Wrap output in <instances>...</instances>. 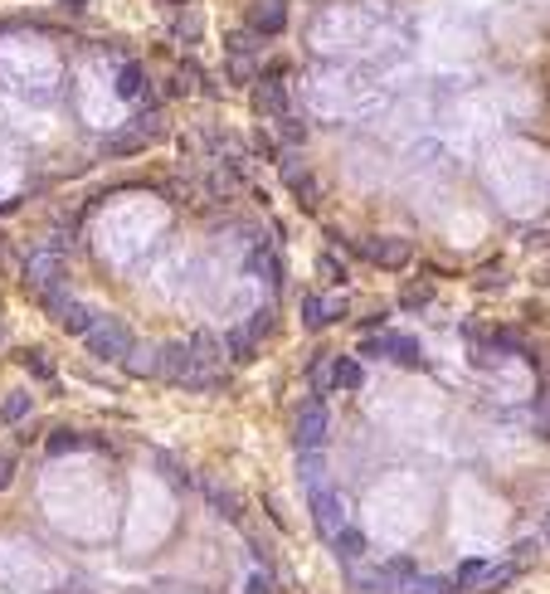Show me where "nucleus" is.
<instances>
[{"label": "nucleus", "instance_id": "1", "mask_svg": "<svg viewBox=\"0 0 550 594\" xmlns=\"http://www.w3.org/2000/svg\"><path fill=\"white\" fill-rule=\"evenodd\" d=\"M83 341H88V351L98 356V361H122V356L137 346V337L127 331V322H117V317H107V312L93 322V331Z\"/></svg>", "mask_w": 550, "mask_h": 594}, {"label": "nucleus", "instance_id": "2", "mask_svg": "<svg viewBox=\"0 0 550 594\" xmlns=\"http://www.w3.org/2000/svg\"><path fill=\"white\" fill-rule=\"evenodd\" d=\"M331 434V414H327V400H307L302 410H297V448H321Z\"/></svg>", "mask_w": 550, "mask_h": 594}, {"label": "nucleus", "instance_id": "3", "mask_svg": "<svg viewBox=\"0 0 550 594\" xmlns=\"http://www.w3.org/2000/svg\"><path fill=\"white\" fill-rule=\"evenodd\" d=\"M312 521H317V531L327 541L346 526V502H341L337 487H321V492H312Z\"/></svg>", "mask_w": 550, "mask_h": 594}, {"label": "nucleus", "instance_id": "4", "mask_svg": "<svg viewBox=\"0 0 550 594\" xmlns=\"http://www.w3.org/2000/svg\"><path fill=\"white\" fill-rule=\"evenodd\" d=\"M190 341H166V346H157V380H166V385H181V380L190 375Z\"/></svg>", "mask_w": 550, "mask_h": 594}, {"label": "nucleus", "instance_id": "5", "mask_svg": "<svg viewBox=\"0 0 550 594\" xmlns=\"http://www.w3.org/2000/svg\"><path fill=\"white\" fill-rule=\"evenodd\" d=\"M361 351L365 356H390V361H400V365H419L424 361V351H419L414 337H370Z\"/></svg>", "mask_w": 550, "mask_h": 594}, {"label": "nucleus", "instance_id": "6", "mask_svg": "<svg viewBox=\"0 0 550 594\" xmlns=\"http://www.w3.org/2000/svg\"><path fill=\"white\" fill-rule=\"evenodd\" d=\"M283 25H288V0H254V10H248V30H254L258 40L283 34Z\"/></svg>", "mask_w": 550, "mask_h": 594}, {"label": "nucleus", "instance_id": "7", "mask_svg": "<svg viewBox=\"0 0 550 594\" xmlns=\"http://www.w3.org/2000/svg\"><path fill=\"white\" fill-rule=\"evenodd\" d=\"M254 108L268 117V122H288L293 108H288V88H283V78H263L258 93H254Z\"/></svg>", "mask_w": 550, "mask_h": 594}, {"label": "nucleus", "instance_id": "8", "mask_svg": "<svg viewBox=\"0 0 550 594\" xmlns=\"http://www.w3.org/2000/svg\"><path fill=\"white\" fill-rule=\"evenodd\" d=\"M341 317H346V297H307V302H302V322L312 331L341 322Z\"/></svg>", "mask_w": 550, "mask_h": 594}, {"label": "nucleus", "instance_id": "9", "mask_svg": "<svg viewBox=\"0 0 550 594\" xmlns=\"http://www.w3.org/2000/svg\"><path fill=\"white\" fill-rule=\"evenodd\" d=\"M365 254L375 258L380 268H404V264L414 258V248L404 244V239H370V244H365Z\"/></svg>", "mask_w": 550, "mask_h": 594}, {"label": "nucleus", "instance_id": "10", "mask_svg": "<svg viewBox=\"0 0 550 594\" xmlns=\"http://www.w3.org/2000/svg\"><path fill=\"white\" fill-rule=\"evenodd\" d=\"M331 551H337V561H341V565H361V555L370 551V541H365L356 526H341L337 536H331Z\"/></svg>", "mask_w": 550, "mask_h": 594}, {"label": "nucleus", "instance_id": "11", "mask_svg": "<svg viewBox=\"0 0 550 594\" xmlns=\"http://www.w3.org/2000/svg\"><path fill=\"white\" fill-rule=\"evenodd\" d=\"M98 317H103L98 307H88V302H74V297H68V307L59 312V322H64V331H68V337H88Z\"/></svg>", "mask_w": 550, "mask_h": 594}, {"label": "nucleus", "instance_id": "12", "mask_svg": "<svg viewBox=\"0 0 550 594\" xmlns=\"http://www.w3.org/2000/svg\"><path fill=\"white\" fill-rule=\"evenodd\" d=\"M297 478H302L307 492H321V487H331V482H327V458H321V448H307V454H302V468H297Z\"/></svg>", "mask_w": 550, "mask_h": 594}, {"label": "nucleus", "instance_id": "13", "mask_svg": "<svg viewBox=\"0 0 550 594\" xmlns=\"http://www.w3.org/2000/svg\"><path fill=\"white\" fill-rule=\"evenodd\" d=\"M331 390H361V361L356 356H337L331 361Z\"/></svg>", "mask_w": 550, "mask_h": 594}, {"label": "nucleus", "instance_id": "14", "mask_svg": "<svg viewBox=\"0 0 550 594\" xmlns=\"http://www.w3.org/2000/svg\"><path fill=\"white\" fill-rule=\"evenodd\" d=\"M220 346L230 351L234 361H254V356H258V337H254V331H248V327H234L230 337L220 341Z\"/></svg>", "mask_w": 550, "mask_h": 594}, {"label": "nucleus", "instance_id": "15", "mask_svg": "<svg viewBox=\"0 0 550 594\" xmlns=\"http://www.w3.org/2000/svg\"><path fill=\"white\" fill-rule=\"evenodd\" d=\"M122 365H127V375H137V380L157 375V346H131L122 356Z\"/></svg>", "mask_w": 550, "mask_h": 594}, {"label": "nucleus", "instance_id": "16", "mask_svg": "<svg viewBox=\"0 0 550 594\" xmlns=\"http://www.w3.org/2000/svg\"><path fill=\"white\" fill-rule=\"evenodd\" d=\"M205 497H210V507L220 517H230V521H239L244 517V507H239V497L230 492V487H220V482H205Z\"/></svg>", "mask_w": 550, "mask_h": 594}, {"label": "nucleus", "instance_id": "17", "mask_svg": "<svg viewBox=\"0 0 550 594\" xmlns=\"http://www.w3.org/2000/svg\"><path fill=\"white\" fill-rule=\"evenodd\" d=\"M220 337H210V331H195V337H190V361L195 365H214L220 361Z\"/></svg>", "mask_w": 550, "mask_h": 594}, {"label": "nucleus", "instance_id": "18", "mask_svg": "<svg viewBox=\"0 0 550 594\" xmlns=\"http://www.w3.org/2000/svg\"><path fill=\"white\" fill-rule=\"evenodd\" d=\"M414 575H419V570H414V561H410V555H390V561L380 565V580H385V585H394V580H400V590L410 585Z\"/></svg>", "mask_w": 550, "mask_h": 594}, {"label": "nucleus", "instance_id": "19", "mask_svg": "<svg viewBox=\"0 0 550 594\" xmlns=\"http://www.w3.org/2000/svg\"><path fill=\"white\" fill-rule=\"evenodd\" d=\"M453 590H458V585H453L448 575H424V580L414 575V580H410V585H404L400 594H453Z\"/></svg>", "mask_w": 550, "mask_h": 594}, {"label": "nucleus", "instance_id": "20", "mask_svg": "<svg viewBox=\"0 0 550 594\" xmlns=\"http://www.w3.org/2000/svg\"><path fill=\"white\" fill-rule=\"evenodd\" d=\"M477 580H482V585H473V590H507L511 585V580H517V565H492V570H487L482 565V575H477Z\"/></svg>", "mask_w": 550, "mask_h": 594}, {"label": "nucleus", "instance_id": "21", "mask_svg": "<svg viewBox=\"0 0 550 594\" xmlns=\"http://www.w3.org/2000/svg\"><path fill=\"white\" fill-rule=\"evenodd\" d=\"M224 44H230V54H234V58H254V54L263 50V40H258L254 30H234Z\"/></svg>", "mask_w": 550, "mask_h": 594}, {"label": "nucleus", "instance_id": "22", "mask_svg": "<svg viewBox=\"0 0 550 594\" xmlns=\"http://www.w3.org/2000/svg\"><path fill=\"white\" fill-rule=\"evenodd\" d=\"M30 414V390H15V395H5V405H0V424H20Z\"/></svg>", "mask_w": 550, "mask_h": 594}, {"label": "nucleus", "instance_id": "23", "mask_svg": "<svg viewBox=\"0 0 550 594\" xmlns=\"http://www.w3.org/2000/svg\"><path fill=\"white\" fill-rule=\"evenodd\" d=\"M307 385H312V400H327L331 395V361H317L312 375H307Z\"/></svg>", "mask_w": 550, "mask_h": 594}, {"label": "nucleus", "instance_id": "24", "mask_svg": "<svg viewBox=\"0 0 550 594\" xmlns=\"http://www.w3.org/2000/svg\"><path fill=\"white\" fill-rule=\"evenodd\" d=\"M40 302L50 307L54 317L64 312V307H68V288H64V278H59V283H50V288H40Z\"/></svg>", "mask_w": 550, "mask_h": 594}, {"label": "nucleus", "instance_id": "25", "mask_svg": "<svg viewBox=\"0 0 550 594\" xmlns=\"http://www.w3.org/2000/svg\"><path fill=\"white\" fill-rule=\"evenodd\" d=\"M25 365H30V371L40 375V380H54V365H50V356H44V351H30Z\"/></svg>", "mask_w": 550, "mask_h": 594}, {"label": "nucleus", "instance_id": "26", "mask_svg": "<svg viewBox=\"0 0 550 594\" xmlns=\"http://www.w3.org/2000/svg\"><path fill=\"white\" fill-rule=\"evenodd\" d=\"M477 575H482V561H463V565H458V575H453V585H458V590L468 585V590H473V580H477Z\"/></svg>", "mask_w": 550, "mask_h": 594}, {"label": "nucleus", "instance_id": "27", "mask_svg": "<svg viewBox=\"0 0 550 594\" xmlns=\"http://www.w3.org/2000/svg\"><path fill=\"white\" fill-rule=\"evenodd\" d=\"M78 444H83L78 434H64V429L50 434V454H68V448H78Z\"/></svg>", "mask_w": 550, "mask_h": 594}, {"label": "nucleus", "instance_id": "28", "mask_svg": "<svg viewBox=\"0 0 550 594\" xmlns=\"http://www.w3.org/2000/svg\"><path fill=\"white\" fill-rule=\"evenodd\" d=\"M122 93H131V98H137V93H141V68H122Z\"/></svg>", "mask_w": 550, "mask_h": 594}, {"label": "nucleus", "instance_id": "29", "mask_svg": "<svg viewBox=\"0 0 550 594\" xmlns=\"http://www.w3.org/2000/svg\"><path fill=\"white\" fill-rule=\"evenodd\" d=\"M10 478H15V458L0 454V487H10Z\"/></svg>", "mask_w": 550, "mask_h": 594}, {"label": "nucleus", "instance_id": "30", "mask_svg": "<svg viewBox=\"0 0 550 594\" xmlns=\"http://www.w3.org/2000/svg\"><path fill=\"white\" fill-rule=\"evenodd\" d=\"M419 302H428V288H410V292H404V307H419Z\"/></svg>", "mask_w": 550, "mask_h": 594}, {"label": "nucleus", "instance_id": "31", "mask_svg": "<svg viewBox=\"0 0 550 594\" xmlns=\"http://www.w3.org/2000/svg\"><path fill=\"white\" fill-rule=\"evenodd\" d=\"M248 594H273V585H268V575H254V580H248Z\"/></svg>", "mask_w": 550, "mask_h": 594}, {"label": "nucleus", "instance_id": "32", "mask_svg": "<svg viewBox=\"0 0 550 594\" xmlns=\"http://www.w3.org/2000/svg\"><path fill=\"white\" fill-rule=\"evenodd\" d=\"M166 5H190V0H166Z\"/></svg>", "mask_w": 550, "mask_h": 594}]
</instances>
